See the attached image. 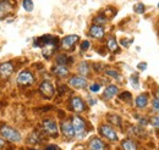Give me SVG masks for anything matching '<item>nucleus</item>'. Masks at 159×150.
Listing matches in <instances>:
<instances>
[{
	"label": "nucleus",
	"mask_w": 159,
	"mask_h": 150,
	"mask_svg": "<svg viewBox=\"0 0 159 150\" xmlns=\"http://www.w3.org/2000/svg\"><path fill=\"white\" fill-rule=\"evenodd\" d=\"M151 123H152L154 127L159 128V116H156V117H153V118L151 120Z\"/></svg>",
	"instance_id": "29"
},
{
	"label": "nucleus",
	"mask_w": 159,
	"mask_h": 150,
	"mask_svg": "<svg viewBox=\"0 0 159 150\" xmlns=\"http://www.w3.org/2000/svg\"><path fill=\"white\" fill-rule=\"evenodd\" d=\"M88 48H89V42L86 40V42H83V43L81 44V49H82V50H87Z\"/></svg>",
	"instance_id": "32"
},
{
	"label": "nucleus",
	"mask_w": 159,
	"mask_h": 150,
	"mask_svg": "<svg viewBox=\"0 0 159 150\" xmlns=\"http://www.w3.org/2000/svg\"><path fill=\"white\" fill-rule=\"evenodd\" d=\"M89 34H91V37L100 39V38L104 37V29H103V27L96 26V24H94V26L89 29Z\"/></svg>",
	"instance_id": "14"
},
{
	"label": "nucleus",
	"mask_w": 159,
	"mask_h": 150,
	"mask_svg": "<svg viewBox=\"0 0 159 150\" xmlns=\"http://www.w3.org/2000/svg\"><path fill=\"white\" fill-rule=\"evenodd\" d=\"M0 134L4 139L9 140V142H20L21 134L19 131H16L15 128L10 127V126H1L0 127Z\"/></svg>",
	"instance_id": "1"
},
{
	"label": "nucleus",
	"mask_w": 159,
	"mask_h": 150,
	"mask_svg": "<svg viewBox=\"0 0 159 150\" xmlns=\"http://www.w3.org/2000/svg\"><path fill=\"white\" fill-rule=\"evenodd\" d=\"M70 86H72L74 88H86L87 87V81L83 78V77H80V76H75L70 79Z\"/></svg>",
	"instance_id": "12"
},
{
	"label": "nucleus",
	"mask_w": 159,
	"mask_h": 150,
	"mask_svg": "<svg viewBox=\"0 0 159 150\" xmlns=\"http://www.w3.org/2000/svg\"><path fill=\"white\" fill-rule=\"evenodd\" d=\"M16 6V1L15 0H5L4 2H0V19H2V15L5 12V15L11 11L14 7Z\"/></svg>",
	"instance_id": "8"
},
{
	"label": "nucleus",
	"mask_w": 159,
	"mask_h": 150,
	"mask_svg": "<svg viewBox=\"0 0 159 150\" xmlns=\"http://www.w3.org/2000/svg\"><path fill=\"white\" fill-rule=\"evenodd\" d=\"M84 103L82 101V99L79 98V96H75L71 99V109L75 111V113H83L84 111Z\"/></svg>",
	"instance_id": "11"
},
{
	"label": "nucleus",
	"mask_w": 159,
	"mask_h": 150,
	"mask_svg": "<svg viewBox=\"0 0 159 150\" xmlns=\"http://www.w3.org/2000/svg\"><path fill=\"white\" fill-rule=\"evenodd\" d=\"M108 118L110 120L111 123H114V125H116V126H120V125H121V120H120L119 116H116V115H108Z\"/></svg>",
	"instance_id": "21"
},
{
	"label": "nucleus",
	"mask_w": 159,
	"mask_h": 150,
	"mask_svg": "<svg viewBox=\"0 0 159 150\" xmlns=\"http://www.w3.org/2000/svg\"><path fill=\"white\" fill-rule=\"evenodd\" d=\"M122 149L124 150H137V145L131 139H125L122 142Z\"/></svg>",
	"instance_id": "18"
},
{
	"label": "nucleus",
	"mask_w": 159,
	"mask_h": 150,
	"mask_svg": "<svg viewBox=\"0 0 159 150\" xmlns=\"http://www.w3.org/2000/svg\"><path fill=\"white\" fill-rule=\"evenodd\" d=\"M119 92V89H118V87L116 86H109L105 90H104V98L105 99H110V98H113L114 95H116Z\"/></svg>",
	"instance_id": "15"
},
{
	"label": "nucleus",
	"mask_w": 159,
	"mask_h": 150,
	"mask_svg": "<svg viewBox=\"0 0 159 150\" xmlns=\"http://www.w3.org/2000/svg\"><path fill=\"white\" fill-rule=\"evenodd\" d=\"M134 10L136 11V14H143V12H144V5L139 2V4H136V5L134 6Z\"/></svg>",
	"instance_id": "24"
},
{
	"label": "nucleus",
	"mask_w": 159,
	"mask_h": 150,
	"mask_svg": "<svg viewBox=\"0 0 159 150\" xmlns=\"http://www.w3.org/2000/svg\"><path fill=\"white\" fill-rule=\"evenodd\" d=\"M45 150H59V149H58L57 147H54V145H49Z\"/></svg>",
	"instance_id": "36"
},
{
	"label": "nucleus",
	"mask_w": 159,
	"mask_h": 150,
	"mask_svg": "<svg viewBox=\"0 0 159 150\" xmlns=\"http://www.w3.org/2000/svg\"><path fill=\"white\" fill-rule=\"evenodd\" d=\"M14 72V65L11 62H4L0 65V76L2 78H9Z\"/></svg>",
	"instance_id": "9"
},
{
	"label": "nucleus",
	"mask_w": 159,
	"mask_h": 150,
	"mask_svg": "<svg viewBox=\"0 0 159 150\" xmlns=\"http://www.w3.org/2000/svg\"><path fill=\"white\" fill-rule=\"evenodd\" d=\"M89 149L91 150H104L105 145L99 138H92L89 142Z\"/></svg>",
	"instance_id": "13"
},
{
	"label": "nucleus",
	"mask_w": 159,
	"mask_h": 150,
	"mask_svg": "<svg viewBox=\"0 0 159 150\" xmlns=\"http://www.w3.org/2000/svg\"><path fill=\"white\" fill-rule=\"evenodd\" d=\"M153 108H154L156 110H158V111H159V100L157 99V98L153 100Z\"/></svg>",
	"instance_id": "33"
},
{
	"label": "nucleus",
	"mask_w": 159,
	"mask_h": 150,
	"mask_svg": "<svg viewBox=\"0 0 159 150\" xmlns=\"http://www.w3.org/2000/svg\"><path fill=\"white\" fill-rule=\"evenodd\" d=\"M158 7H159V4H158Z\"/></svg>",
	"instance_id": "40"
},
{
	"label": "nucleus",
	"mask_w": 159,
	"mask_h": 150,
	"mask_svg": "<svg viewBox=\"0 0 159 150\" xmlns=\"http://www.w3.org/2000/svg\"><path fill=\"white\" fill-rule=\"evenodd\" d=\"M121 44H122L124 46H129V45H130L129 40H125V39H122V40H121Z\"/></svg>",
	"instance_id": "35"
},
{
	"label": "nucleus",
	"mask_w": 159,
	"mask_h": 150,
	"mask_svg": "<svg viewBox=\"0 0 159 150\" xmlns=\"http://www.w3.org/2000/svg\"><path fill=\"white\" fill-rule=\"evenodd\" d=\"M72 127H74V132H75V134L77 137L82 138L84 135V133H86V123L81 117H79V116H74L72 117Z\"/></svg>",
	"instance_id": "2"
},
{
	"label": "nucleus",
	"mask_w": 159,
	"mask_h": 150,
	"mask_svg": "<svg viewBox=\"0 0 159 150\" xmlns=\"http://www.w3.org/2000/svg\"><path fill=\"white\" fill-rule=\"evenodd\" d=\"M79 72L83 76L88 75V72H89V67H88V64H87V62H84V61H83V62H81V64H80Z\"/></svg>",
	"instance_id": "19"
},
{
	"label": "nucleus",
	"mask_w": 159,
	"mask_h": 150,
	"mask_svg": "<svg viewBox=\"0 0 159 150\" xmlns=\"http://www.w3.org/2000/svg\"><path fill=\"white\" fill-rule=\"evenodd\" d=\"M131 81H132V86L134 88H139V79H137V75H134L131 77Z\"/></svg>",
	"instance_id": "28"
},
{
	"label": "nucleus",
	"mask_w": 159,
	"mask_h": 150,
	"mask_svg": "<svg viewBox=\"0 0 159 150\" xmlns=\"http://www.w3.org/2000/svg\"><path fill=\"white\" fill-rule=\"evenodd\" d=\"M107 22V20L104 19L103 16H98L97 19L94 20V23H96V26H100V24H104Z\"/></svg>",
	"instance_id": "26"
},
{
	"label": "nucleus",
	"mask_w": 159,
	"mask_h": 150,
	"mask_svg": "<svg viewBox=\"0 0 159 150\" xmlns=\"http://www.w3.org/2000/svg\"><path fill=\"white\" fill-rule=\"evenodd\" d=\"M53 71H54V73L58 76V77H60V78H64V77H66V76L69 75V70H67L65 66H62V65H58Z\"/></svg>",
	"instance_id": "17"
},
{
	"label": "nucleus",
	"mask_w": 159,
	"mask_h": 150,
	"mask_svg": "<svg viewBox=\"0 0 159 150\" xmlns=\"http://www.w3.org/2000/svg\"><path fill=\"white\" fill-rule=\"evenodd\" d=\"M79 36H67L62 39L61 42V46L65 49V50H70L75 46V44L79 42Z\"/></svg>",
	"instance_id": "7"
},
{
	"label": "nucleus",
	"mask_w": 159,
	"mask_h": 150,
	"mask_svg": "<svg viewBox=\"0 0 159 150\" xmlns=\"http://www.w3.org/2000/svg\"><path fill=\"white\" fill-rule=\"evenodd\" d=\"M61 132H62V134H64L66 138H69V139L74 138V135H75L72 123H71V122H67V121H64V122L61 123Z\"/></svg>",
	"instance_id": "10"
},
{
	"label": "nucleus",
	"mask_w": 159,
	"mask_h": 150,
	"mask_svg": "<svg viewBox=\"0 0 159 150\" xmlns=\"http://www.w3.org/2000/svg\"><path fill=\"white\" fill-rule=\"evenodd\" d=\"M148 104V96L146 94H141L136 98V106L137 108H146Z\"/></svg>",
	"instance_id": "16"
},
{
	"label": "nucleus",
	"mask_w": 159,
	"mask_h": 150,
	"mask_svg": "<svg viewBox=\"0 0 159 150\" xmlns=\"http://www.w3.org/2000/svg\"><path fill=\"white\" fill-rule=\"evenodd\" d=\"M43 128L48 134H50L52 137H57L58 135V126L54 121L52 120H45L43 122Z\"/></svg>",
	"instance_id": "5"
},
{
	"label": "nucleus",
	"mask_w": 159,
	"mask_h": 150,
	"mask_svg": "<svg viewBox=\"0 0 159 150\" xmlns=\"http://www.w3.org/2000/svg\"><path fill=\"white\" fill-rule=\"evenodd\" d=\"M120 99L121 100H126V99L130 100L131 99V94L129 93V92H124L122 94H120Z\"/></svg>",
	"instance_id": "27"
},
{
	"label": "nucleus",
	"mask_w": 159,
	"mask_h": 150,
	"mask_svg": "<svg viewBox=\"0 0 159 150\" xmlns=\"http://www.w3.org/2000/svg\"><path fill=\"white\" fill-rule=\"evenodd\" d=\"M4 147H5V142H4V140H2L1 138H0V150L2 149Z\"/></svg>",
	"instance_id": "37"
},
{
	"label": "nucleus",
	"mask_w": 159,
	"mask_h": 150,
	"mask_svg": "<svg viewBox=\"0 0 159 150\" xmlns=\"http://www.w3.org/2000/svg\"><path fill=\"white\" fill-rule=\"evenodd\" d=\"M99 89H100L99 84H92V86H91V90H92V92H94V93H97Z\"/></svg>",
	"instance_id": "31"
},
{
	"label": "nucleus",
	"mask_w": 159,
	"mask_h": 150,
	"mask_svg": "<svg viewBox=\"0 0 159 150\" xmlns=\"http://www.w3.org/2000/svg\"><path fill=\"white\" fill-rule=\"evenodd\" d=\"M99 131L100 134L104 135L107 139H109L111 142H116L118 140V134H116V132L114 131L111 127H109L107 125H103V126H100Z\"/></svg>",
	"instance_id": "4"
},
{
	"label": "nucleus",
	"mask_w": 159,
	"mask_h": 150,
	"mask_svg": "<svg viewBox=\"0 0 159 150\" xmlns=\"http://www.w3.org/2000/svg\"><path fill=\"white\" fill-rule=\"evenodd\" d=\"M31 150H37V149H31Z\"/></svg>",
	"instance_id": "39"
},
{
	"label": "nucleus",
	"mask_w": 159,
	"mask_h": 150,
	"mask_svg": "<svg viewBox=\"0 0 159 150\" xmlns=\"http://www.w3.org/2000/svg\"><path fill=\"white\" fill-rule=\"evenodd\" d=\"M39 92L43 94L45 98L50 99V98L54 95V87H53V84H52L50 82H48V81H44V82L40 84Z\"/></svg>",
	"instance_id": "6"
},
{
	"label": "nucleus",
	"mask_w": 159,
	"mask_h": 150,
	"mask_svg": "<svg viewBox=\"0 0 159 150\" xmlns=\"http://www.w3.org/2000/svg\"><path fill=\"white\" fill-rule=\"evenodd\" d=\"M38 142H39V137H38V133L33 132V133L30 135V138H28V143L36 144V143H38Z\"/></svg>",
	"instance_id": "23"
},
{
	"label": "nucleus",
	"mask_w": 159,
	"mask_h": 150,
	"mask_svg": "<svg viewBox=\"0 0 159 150\" xmlns=\"http://www.w3.org/2000/svg\"><path fill=\"white\" fill-rule=\"evenodd\" d=\"M157 99H158V100H159V92H158V96H157Z\"/></svg>",
	"instance_id": "38"
},
{
	"label": "nucleus",
	"mask_w": 159,
	"mask_h": 150,
	"mask_svg": "<svg viewBox=\"0 0 159 150\" xmlns=\"http://www.w3.org/2000/svg\"><path fill=\"white\" fill-rule=\"evenodd\" d=\"M33 82H34V77L30 71H22L19 75V77H17V83L20 86L27 87V86L33 84Z\"/></svg>",
	"instance_id": "3"
},
{
	"label": "nucleus",
	"mask_w": 159,
	"mask_h": 150,
	"mask_svg": "<svg viewBox=\"0 0 159 150\" xmlns=\"http://www.w3.org/2000/svg\"><path fill=\"white\" fill-rule=\"evenodd\" d=\"M105 73L109 76H111V77H114V78H119V73H118L116 71H114V70H108Z\"/></svg>",
	"instance_id": "30"
},
{
	"label": "nucleus",
	"mask_w": 159,
	"mask_h": 150,
	"mask_svg": "<svg viewBox=\"0 0 159 150\" xmlns=\"http://www.w3.org/2000/svg\"><path fill=\"white\" fill-rule=\"evenodd\" d=\"M23 9L28 12H31L33 10V2L32 0H23Z\"/></svg>",
	"instance_id": "22"
},
{
	"label": "nucleus",
	"mask_w": 159,
	"mask_h": 150,
	"mask_svg": "<svg viewBox=\"0 0 159 150\" xmlns=\"http://www.w3.org/2000/svg\"><path fill=\"white\" fill-rule=\"evenodd\" d=\"M108 48H109V50H111V51H118V43H116V40L114 39V38H109V40H108Z\"/></svg>",
	"instance_id": "20"
},
{
	"label": "nucleus",
	"mask_w": 159,
	"mask_h": 150,
	"mask_svg": "<svg viewBox=\"0 0 159 150\" xmlns=\"http://www.w3.org/2000/svg\"><path fill=\"white\" fill-rule=\"evenodd\" d=\"M57 62L59 64V65H65L66 62H67V57L65 56V55H60V56H58V59H57Z\"/></svg>",
	"instance_id": "25"
},
{
	"label": "nucleus",
	"mask_w": 159,
	"mask_h": 150,
	"mask_svg": "<svg viewBox=\"0 0 159 150\" xmlns=\"http://www.w3.org/2000/svg\"><path fill=\"white\" fill-rule=\"evenodd\" d=\"M137 67H139V70H146V68H147V64H146V62L139 64V66H137Z\"/></svg>",
	"instance_id": "34"
}]
</instances>
